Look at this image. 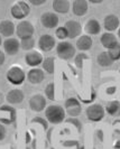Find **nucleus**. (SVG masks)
I'll use <instances>...</instances> for the list:
<instances>
[{"instance_id": "obj_1", "label": "nucleus", "mask_w": 120, "mask_h": 149, "mask_svg": "<svg viewBox=\"0 0 120 149\" xmlns=\"http://www.w3.org/2000/svg\"><path fill=\"white\" fill-rule=\"evenodd\" d=\"M65 116H66L65 109L63 107H61V105L52 104V105H48L45 109L46 120L50 123H53V125L62 123L65 120Z\"/></svg>"}, {"instance_id": "obj_2", "label": "nucleus", "mask_w": 120, "mask_h": 149, "mask_svg": "<svg viewBox=\"0 0 120 149\" xmlns=\"http://www.w3.org/2000/svg\"><path fill=\"white\" fill-rule=\"evenodd\" d=\"M56 54L61 60L68 61L75 56V47L70 42H60L56 45Z\"/></svg>"}, {"instance_id": "obj_3", "label": "nucleus", "mask_w": 120, "mask_h": 149, "mask_svg": "<svg viewBox=\"0 0 120 149\" xmlns=\"http://www.w3.org/2000/svg\"><path fill=\"white\" fill-rule=\"evenodd\" d=\"M30 7L26 1H17L13 5V7L10 9V14L11 16L17 19V20H24V18H26L29 15Z\"/></svg>"}, {"instance_id": "obj_4", "label": "nucleus", "mask_w": 120, "mask_h": 149, "mask_svg": "<svg viewBox=\"0 0 120 149\" xmlns=\"http://www.w3.org/2000/svg\"><path fill=\"white\" fill-rule=\"evenodd\" d=\"M34 33H35V28L33 24L28 20H22L16 26V35L20 40L31 38Z\"/></svg>"}, {"instance_id": "obj_5", "label": "nucleus", "mask_w": 120, "mask_h": 149, "mask_svg": "<svg viewBox=\"0 0 120 149\" xmlns=\"http://www.w3.org/2000/svg\"><path fill=\"white\" fill-rule=\"evenodd\" d=\"M7 80L13 85H20L26 80V74L22 67L11 66L7 72Z\"/></svg>"}, {"instance_id": "obj_6", "label": "nucleus", "mask_w": 120, "mask_h": 149, "mask_svg": "<svg viewBox=\"0 0 120 149\" xmlns=\"http://www.w3.org/2000/svg\"><path fill=\"white\" fill-rule=\"evenodd\" d=\"M85 114H87V118L90 120V121L99 122V121H101V120L105 118V110L101 104L94 103V104H91L87 108Z\"/></svg>"}, {"instance_id": "obj_7", "label": "nucleus", "mask_w": 120, "mask_h": 149, "mask_svg": "<svg viewBox=\"0 0 120 149\" xmlns=\"http://www.w3.org/2000/svg\"><path fill=\"white\" fill-rule=\"evenodd\" d=\"M64 109H65L66 114H68L71 118H76L82 112L81 103L75 97H68V100H65V102H64Z\"/></svg>"}, {"instance_id": "obj_8", "label": "nucleus", "mask_w": 120, "mask_h": 149, "mask_svg": "<svg viewBox=\"0 0 120 149\" xmlns=\"http://www.w3.org/2000/svg\"><path fill=\"white\" fill-rule=\"evenodd\" d=\"M59 16L55 13H52V11H47V13H44L43 15L40 16V24L47 28V29H53V28H56L57 25H59Z\"/></svg>"}, {"instance_id": "obj_9", "label": "nucleus", "mask_w": 120, "mask_h": 149, "mask_svg": "<svg viewBox=\"0 0 120 149\" xmlns=\"http://www.w3.org/2000/svg\"><path fill=\"white\" fill-rule=\"evenodd\" d=\"M37 45L38 48L42 52H51L54 47H56V40H55V38L53 37L52 35L45 34V35H42L39 37Z\"/></svg>"}, {"instance_id": "obj_10", "label": "nucleus", "mask_w": 120, "mask_h": 149, "mask_svg": "<svg viewBox=\"0 0 120 149\" xmlns=\"http://www.w3.org/2000/svg\"><path fill=\"white\" fill-rule=\"evenodd\" d=\"M29 108L35 112H42L46 109V97L42 94H34L29 99Z\"/></svg>"}, {"instance_id": "obj_11", "label": "nucleus", "mask_w": 120, "mask_h": 149, "mask_svg": "<svg viewBox=\"0 0 120 149\" xmlns=\"http://www.w3.org/2000/svg\"><path fill=\"white\" fill-rule=\"evenodd\" d=\"M20 49V42L17 38L10 37L6 38V40H3V52L7 55H16Z\"/></svg>"}, {"instance_id": "obj_12", "label": "nucleus", "mask_w": 120, "mask_h": 149, "mask_svg": "<svg viewBox=\"0 0 120 149\" xmlns=\"http://www.w3.org/2000/svg\"><path fill=\"white\" fill-rule=\"evenodd\" d=\"M64 27L66 28L68 38L73 39V38L80 37L82 34V26L81 24L76 20H68L65 22Z\"/></svg>"}, {"instance_id": "obj_13", "label": "nucleus", "mask_w": 120, "mask_h": 149, "mask_svg": "<svg viewBox=\"0 0 120 149\" xmlns=\"http://www.w3.org/2000/svg\"><path fill=\"white\" fill-rule=\"evenodd\" d=\"M43 61H44L43 55L37 51H30V52H27V54L25 55V62L29 67L36 68L43 63Z\"/></svg>"}, {"instance_id": "obj_14", "label": "nucleus", "mask_w": 120, "mask_h": 149, "mask_svg": "<svg viewBox=\"0 0 120 149\" xmlns=\"http://www.w3.org/2000/svg\"><path fill=\"white\" fill-rule=\"evenodd\" d=\"M71 8H72V13L75 16H81L85 15L89 10V1L87 0H74L71 3Z\"/></svg>"}, {"instance_id": "obj_15", "label": "nucleus", "mask_w": 120, "mask_h": 149, "mask_svg": "<svg viewBox=\"0 0 120 149\" xmlns=\"http://www.w3.org/2000/svg\"><path fill=\"white\" fill-rule=\"evenodd\" d=\"M26 79L31 84H39L44 81L45 74L42 68H30L28 73L26 74Z\"/></svg>"}, {"instance_id": "obj_16", "label": "nucleus", "mask_w": 120, "mask_h": 149, "mask_svg": "<svg viewBox=\"0 0 120 149\" xmlns=\"http://www.w3.org/2000/svg\"><path fill=\"white\" fill-rule=\"evenodd\" d=\"M103 27L108 33H113L119 29L120 22L119 18L116 15H108L103 19Z\"/></svg>"}, {"instance_id": "obj_17", "label": "nucleus", "mask_w": 120, "mask_h": 149, "mask_svg": "<svg viewBox=\"0 0 120 149\" xmlns=\"http://www.w3.org/2000/svg\"><path fill=\"white\" fill-rule=\"evenodd\" d=\"M24 99H25L24 92L19 89L10 90L6 94V101L9 104H19L23 102Z\"/></svg>"}, {"instance_id": "obj_18", "label": "nucleus", "mask_w": 120, "mask_h": 149, "mask_svg": "<svg viewBox=\"0 0 120 149\" xmlns=\"http://www.w3.org/2000/svg\"><path fill=\"white\" fill-rule=\"evenodd\" d=\"M100 42H101V45L105 48H107L108 51L119 44L118 39H117L116 35L113 33H103L101 35V37H100Z\"/></svg>"}, {"instance_id": "obj_19", "label": "nucleus", "mask_w": 120, "mask_h": 149, "mask_svg": "<svg viewBox=\"0 0 120 149\" xmlns=\"http://www.w3.org/2000/svg\"><path fill=\"white\" fill-rule=\"evenodd\" d=\"M14 33H16V27L15 24L11 20L5 19L2 22H0V35L6 38H10Z\"/></svg>"}, {"instance_id": "obj_20", "label": "nucleus", "mask_w": 120, "mask_h": 149, "mask_svg": "<svg viewBox=\"0 0 120 149\" xmlns=\"http://www.w3.org/2000/svg\"><path fill=\"white\" fill-rule=\"evenodd\" d=\"M52 6L55 14H66L71 8V2L68 0H54Z\"/></svg>"}, {"instance_id": "obj_21", "label": "nucleus", "mask_w": 120, "mask_h": 149, "mask_svg": "<svg viewBox=\"0 0 120 149\" xmlns=\"http://www.w3.org/2000/svg\"><path fill=\"white\" fill-rule=\"evenodd\" d=\"M92 44H93V40H92L91 36L81 35L76 40V48L82 51V52H85V51H89L92 47Z\"/></svg>"}, {"instance_id": "obj_22", "label": "nucleus", "mask_w": 120, "mask_h": 149, "mask_svg": "<svg viewBox=\"0 0 120 149\" xmlns=\"http://www.w3.org/2000/svg\"><path fill=\"white\" fill-rule=\"evenodd\" d=\"M85 31L88 35H98L101 33V25L97 19H89L85 24Z\"/></svg>"}, {"instance_id": "obj_23", "label": "nucleus", "mask_w": 120, "mask_h": 149, "mask_svg": "<svg viewBox=\"0 0 120 149\" xmlns=\"http://www.w3.org/2000/svg\"><path fill=\"white\" fill-rule=\"evenodd\" d=\"M105 110L111 117H114V118L120 117V101L113 100V101L108 102L107 105H105Z\"/></svg>"}, {"instance_id": "obj_24", "label": "nucleus", "mask_w": 120, "mask_h": 149, "mask_svg": "<svg viewBox=\"0 0 120 149\" xmlns=\"http://www.w3.org/2000/svg\"><path fill=\"white\" fill-rule=\"evenodd\" d=\"M97 62H98V64H99L100 66H102V67L111 66V65L113 64V61L111 60V57L109 56L108 52L100 53V54L98 55V57H97Z\"/></svg>"}, {"instance_id": "obj_25", "label": "nucleus", "mask_w": 120, "mask_h": 149, "mask_svg": "<svg viewBox=\"0 0 120 149\" xmlns=\"http://www.w3.org/2000/svg\"><path fill=\"white\" fill-rule=\"evenodd\" d=\"M42 67H43L44 72L48 73V74H53L55 71V58L53 56L44 58L43 63H42Z\"/></svg>"}, {"instance_id": "obj_26", "label": "nucleus", "mask_w": 120, "mask_h": 149, "mask_svg": "<svg viewBox=\"0 0 120 149\" xmlns=\"http://www.w3.org/2000/svg\"><path fill=\"white\" fill-rule=\"evenodd\" d=\"M35 45H36V40L34 39V38H28V39H23V40H20V48L24 49V51H33V48L35 47Z\"/></svg>"}, {"instance_id": "obj_27", "label": "nucleus", "mask_w": 120, "mask_h": 149, "mask_svg": "<svg viewBox=\"0 0 120 149\" xmlns=\"http://www.w3.org/2000/svg\"><path fill=\"white\" fill-rule=\"evenodd\" d=\"M45 95L46 99H48L50 101H54L55 100V85L54 83H48L45 88Z\"/></svg>"}, {"instance_id": "obj_28", "label": "nucleus", "mask_w": 120, "mask_h": 149, "mask_svg": "<svg viewBox=\"0 0 120 149\" xmlns=\"http://www.w3.org/2000/svg\"><path fill=\"white\" fill-rule=\"evenodd\" d=\"M107 52H108L109 56L111 57V60H112L113 62L120 60V44H118L117 46H114L113 48L107 51Z\"/></svg>"}, {"instance_id": "obj_29", "label": "nucleus", "mask_w": 120, "mask_h": 149, "mask_svg": "<svg viewBox=\"0 0 120 149\" xmlns=\"http://www.w3.org/2000/svg\"><path fill=\"white\" fill-rule=\"evenodd\" d=\"M55 36L59 38V39H61V40H64V39L68 38L66 28H65L64 26H60V27H57L56 30H55Z\"/></svg>"}, {"instance_id": "obj_30", "label": "nucleus", "mask_w": 120, "mask_h": 149, "mask_svg": "<svg viewBox=\"0 0 120 149\" xmlns=\"http://www.w3.org/2000/svg\"><path fill=\"white\" fill-rule=\"evenodd\" d=\"M88 60V55L87 54H84V53H80V54H77V55H75V65L79 67V68H82L83 66V63H84V61Z\"/></svg>"}, {"instance_id": "obj_31", "label": "nucleus", "mask_w": 120, "mask_h": 149, "mask_svg": "<svg viewBox=\"0 0 120 149\" xmlns=\"http://www.w3.org/2000/svg\"><path fill=\"white\" fill-rule=\"evenodd\" d=\"M66 122H68V123H72L74 127H76V129H77L79 131H81L82 125H81V122L77 119H75V118H70V119H66Z\"/></svg>"}, {"instance_id": "obj_32", "label": "nucleus", "mask_w": 120, "mask_h": 149, "mask_svg": "<svg viewBox=\"0 0 120 149\" xmlns=\"http://www.w3.org/2000/svg\"><path fill=\"white\" fill-rule=\"evenodd\" d=\"M31 122H34V123H40L43 127L47 128V123H46V121L44 119H42V118H38V117H36V118H34V119L31 120Z\"/></svg>"}, {"instance_id": "obj_33", "label": "nucleus", "mask_w": 120, "mask_h": 149, "mask_svg": "<svg viewBox=\"0 0 120 149\" xmlns=\"http://www.w3.org/2000/svg\"><path fill=\"white\" fill-rule=\"evenodd\" d=\"M6 138V128L0 123V141Z\"/></svg>"}, {"instance_id": "obj_34", "label": "nucleus", "mask_w": 120, "mask_h": 149, "mask_svg": "<svg viewBox=\"0 0 120 149\" xmlns=\"http://www.w3.org/2000/svg\"><path fill=\"white\" fill-rule=\"evenodd\" d=\"M30 5H34V6H39V5H43L45 2V0H30L29 1Z\"/></svg>"}, {"instance_id": "obj_35", "label": "nucleus", "mask_w": 120, "mask_h": 149, "mask_svg": "<svg viewBox=\"0 0 120 149\" xmlns=\"http://www.w3.org/2000/svg\"><path fill=\"white\" fill-rule=\"evenodd\" d=\"M5 60H6V56H5V52L0 51V66L5 63Z\"/></svg>"}, {"instance_id": "obj_36", "label": "nucleus", "mask_w": 120, "mask_h": 149, "mask_svg": "<svg viewBox=\"0 0 120 149\" xmlns=\"http://www.w3.org/2000/svg\"><path fill=\"white\" fill-rule=\"evenodd\" d=\"M6 97H3V94H2V92H0V107L3 104V100H5Z\"/></svg>"}, {"instance_id": "obj_37", "label": "nucleus", "mask_w": 120, "mask_h": 149, "mask_svg": "<svg viewBox=\"0 0 120 149\" xmlns=\"http://www.w3.org/2000/svg\"><path fill=\"white\" fill-rule=\"evenodd\" d=\"M90 2L91 3H101L102 1H101V0H91Z\"/></svg>"}, {"instance_id": "obj_38", "label": "nucleus", "mask_w": 120, "mask_h": 149, "mask_svg": "<svg viewBox=\"0 0 120 149\" xmlns=\"http://www.w3.org/2000/svg\"><path fill=\"white\" fill-rule=\"evenodd\" d=\"M2 44H3V43H2V36L0 35V46H1Z\"/></svg>"}, {"instance_id": "obj_39", "label": "nucleus", "mask_w": 120, "mask_h": 149, "mask_svg": "<svg viewBox=\"0 0 120 149\" xmlns=\"http://www.w3.org/2000/svg\"><path fill=\"white\" fill-rule=\"evenodd\" d=\"M118 36H119V38H120V27H119V29H118Z\"/></svg>"}, {"instance_id": "obj_40", "label": "nucleus", "mask_w": 120, "mask_h": 149, "mask_svg": "<svg viewBox=\"0 0 120 149\" xmlns=\"http://www.w3.org/2000/svg\"><path fill=\"white\" fill-rule=\"evenodd\" d=\"M79 149H85V148H83V147H80V148H79Z\"/></svg>"}, {"instance_id": "obj_41", "label": "nucleus", "mask_w": 120, "mask_h": 149, "mask_svg": "<svg viewBox=\"0 0 120 149\" xmlns=\"http://www.w3.org/2000/svg\"><path fill=\"white\" fill-rule=\"evenodd\" d=\"M26 149H30V148H26Z\"/></svg>"}, {"instance_id": "obj_42", "label": "nucleus", "mask_w": 120, "mask_h": 149, "mask_svg": "<svg viewBox=\"0 0 120 149\" xmlns=\"http://www.w3.org/2000/svg\"><path fill=\"white\" fill-rule=\"evenodd\" d=\"M51 149H54V148H51Z\"/></svg>"}, {"instance_id": "obj_43", "label": "nucleus", "mask_w": 120, "mask_h": 149, "mask_svg": "<svg viewBox=\"0 0 120 149\" xmlns=\"http://www.w3.org/2000/svg\"><path fill=\"white\" fill-rule=\"evenodd\" d=\"M119 73H120V71H119Z\"/></svg>"}]
</instances>
